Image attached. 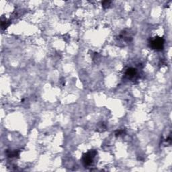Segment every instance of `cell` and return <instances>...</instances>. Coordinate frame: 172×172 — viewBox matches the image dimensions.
Returning a JSON list of instances; mask_svg holds the SVG:
<instances>
[{
	"instance_id": "1",
	"label": "cell",
	"mask_w": 172,
	"mask_h": 172,
	"mask_svg": "<svg viewBox=\"0 0 172 172\" xmlns=\"http://www.w3.org/2000/svg\"><path fill=\"white\" fill-rule=\"evenodd\" d=\"M164 40L162 38H155V39L152 40L151 41V46L152 47L153 49H155L159 51V50H161L164 47Z\"/></svg>"
},
{
	"instance_id": "3",
	"label": "cell",
	"mask_w": 172,
	"mask_h": 172,
	"mask_svg": "<svg viewBox=\"0 0 172 172\" xmlns=\"http://www.w3.org/2000/svg\"><path fill=\"white\" fill-rule=\"evenodd\" d=\"M136 75H137V71L134 68H129L126 72V76L130 79L135 78Z\"/></svg>"
},
{
	"instance_id": "4",
	"label": "cell",
	"mask_w": 172,
	"mask_h": 172,
	"mask_svg": "<svg viewBox=\"0 0 172 172\" xmlns=\"http://www.w3.org/2000/svg\"><path fill=\"white\" fill-rule=\"evenodd\" d=\"M110 4V1H104L103 3H102V4H103V7H104V8H108V7L109 6Z\"/></svg>"
},
{
	"instance_id": "2",
	"label": "cell",
	"mask_w": 172,
	"mask_h": 172,
	"mask_svg": "<svg viewBox=\"0 0 172 172\" xmlns=\"http://www.w3.org/2000/svg\"><path fill=\"white\" fill-rule=\"evenodd\" d=\"M96 154V151H92L89 153H86L85 155L83 156V163H84L85 166H90V165L92 164V163L93 161V158L95 157Z\"/></svg>"
}]
</instances>
